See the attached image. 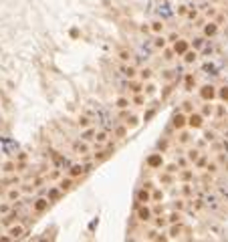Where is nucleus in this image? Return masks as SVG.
Wrapping results in <instances>:
<instances>
[{
  "label": "nucleus",
  "instance_id": "nucleus-1",
  "mask_svg": "<svg viewBox=\"0 0 228 242\" xmlns=\"http://www.w3.org/2000/svg\"><path fill=\"white\" fill-rule=\"evenodd\" d=\"M46 206H48V202L41 198V200H37V204H35V210H37V212H43V210H46Z\"/></svg>",
  "mask_w": 228,
  "mask_h": 242
},
{
  "label": "nucleus",
  "instance_id": "nucleus-2",
  "mask_svg": "<svg viewBox=\"0 0 228 242\" xmlns=\"http://www.w3.org/2000/svg\"><path fill=\"white\" fill-rule=\"evenodd\" d=\"M190 125H192V127H200V125H202L200 115H192V117H190Z\"/></svg>",
  "mask_w": 228,
  "mask_h": 242
},
{
  "label": "nucleus",
  "instance_id": "nucleus-3",
  "mask_svg": "<svg viewBox=\"0 0 228 242\" xmlns=\"http://www.w3.org/2000/svg\"><path fill=\"white\" fill-rule=\"evenodd\" d=\"M149 216H151V212H149L147 208H141V210H139V218H141V220H149Z\"/></svg>",
  "mask_w": 228,
  "mask_h": 242
},
{
  "label": "nucleus",
  "instance_id": "nucleus-4",
  "mask_svg": "<svg viewBox=\"0 0 228 242\" xmlns=\"http://www.w3.org/2000/svg\"><path fill=\"white\" fill-rule=\"evenodd\" d=\"M20 234H22V228H20V226H16V228H10V236H12V238H18Z\"/></svg>",
  "mask_w": 228,
  "mask_h": 242
},
{
  "label": "nucleus",
  "instance_id": "nucleus-5",
  "mask_svg": "<svg viewBox=\"0 0 228 242\" xmlns=\"http://www.w3.org/2000/svg\"><path fill=\"white\" fill-rule=\"evenodd\" d=\"M137 200H139V202H147V200H149V194H147L145 190H141V192L137 194Z\"/></svg>",
  "mask_w": 228,
  "mask_h": 242
},
{
  "label": "nucleus",
  "instance_id": "nucleus-6",
  "mask_svg": "<svg viewBox=\"0 0 228 242\" xmlns=\"http://www.w3.org/2000/svg\"><path fill=\"white\" fill-rule=\"evenodd\" d=\"M14 218H18V214H14V212H12V214H8V216L2 220V224H10V222H14Z\"/></svg>",
  "mask_w": 228,
  "mask_h": 242
},
{
  "label": "nucleus",
  "instance_id": "nucleus-7",
  "mask_svg": "<svg viewBox=\"0 0 228 242\" xmlns=\"http://www.w3.org/2000/svg\"><path fill=\"white\" fill-rule=\"evenodd\" d=\"M212 95H214L212 87H204V91H202V97H206V99H208V97H212Z\"/></svg>",
  "mask_w": 228,
  "mask_h": 242
},
{
  "label": "nucleus",
  "instance_id": "nucleus-8",
  "mask_svg": "<svg viewBox=\"0 0 228 242\" xmlns=\"http://www.w3.org/2000/svg\"><path fill=\"white\" fill-rule=\"evenodd\" d=\"M188 48V44L186 42H176V53H184Z\"/></svg>",
  "mask_w": 228,
  "mask_h": 242
},
{
  "label": "nucleus",
  "instance_id": "nucleus-9",
  "mask_svg": "<svg viewBox=\"0 0 228 242\" xmlns=\"http://www.w3.org/2000/svg\"><path fill=\"white\" fill-rule=\"evenodd\" d=\"M162 163V158L160 156H153V158H149V165H160Z\"/></svg>",
  "mask_w": 228,
  "mask_h": 242
},
{
  "label": "nucleus",
  "instance_id": "nucleus-10",
  "mask_svg": "<svg viewBox=\"0 0 228 242\" xmlns=\"http://www.w3.org/2000/svg\"><path fill=\"white\" fill-rule=\"evenodd\" d=\"M81 171H83V167H81V165H73V167H71V176H79Z\"/></svg>",
  "mask_w": 228,
  "mask_h": 242
},
{
  "label": "nucleus",
  "instance_id": "nucleus-11",
  "mask_svg": "<svg viewBox=\"0 0 228 242\" xmlns=\"http://www.w3.org/2000/svg\"><path fill=\"white\" fill-rule=\"evenodd\" d=\"M174 125H176V127H182V125H184V115H178V117H174Z\"/></svg>",
  "mask_w": 228,
  "mask_h": 242
},
{
  "label": "nucleus",
  "instance_id": "nucleus-12",
  "mask_svg": "<svg viewBox=\"0 0 228 242\" xmlns=\"http://www.w3.org/2000/svg\"><path fill=\"white\" fill-rule=\"evenodd\" d=\"M123 73H125L127 77H133V75H135V69H133V67H125V69H123Z\"/></svg>",
  "mask_w": 228,
  "mask_h": 242
},
{
  "label": "nucleus",
  "instance_id": "nucleus-13",
  "mask_svg": "<svg viewBox=\"0 0 228 242\" xmlns=\"http://www.w3.org/2000/svg\"><path fill=\"white\" fill-rule=\"evenodd\" d=\"M127 105H129V103H127V99H119V101H117V107H119V109H125Z\"/></svg>",
  "mask_w": 228,
  "mask_h": 242
},
{
  "label": "nucleus",
  "instance_id": "nucleus-14",
  "mask_svg": "<svg viewBox=\"0 0 228 242\" xmlns=\"http://www.w3.org/2000/svg\"><path fill=\"white\" fill-rule=\"evenodd\" d=\"M61 188H63V190H69V188H71V180H63V182H61Z\"/></svg>",
  "mask_w": 228,
  "mask_h": 242
},
{
  "label": "nucleus",
  "instance_id": "nucleus-15",
  "mask_svg": "<svg viewBox=\"0 0 228 242\" xmlns=\"http://www.w3.org/2000/svg\"><path fill=\"white\" fill-rule=\"evenodd\" d=\"M18 196H20L18 190H10V192H8V198H10V200H14V198H18Z\"/></svg>",
  "mask_w": 228,
  "mask_h": 242
},
{
  "label": "nucleus",
  "instance_id": "nucleus-16",
  "mask_svg": "<svg viewBox=\"0 0 228 242\" xmlns=\"http://www.w3.org/2000/svg\"><path fill=\"white\" fill-rule=\"evenodd\" d=\"M8 210H10V206H8V204H2V206H0V214H6Z\"/></svg>",
  "mask_w": 228,
  "mask_h": 242
},
{
  "label": "nucleus",
  "instance_id": "nucleus-17",
  "mask_svg": "<svg viewBox=\"0 0 228 242\" xmlns=\"http://www.w3.org/2000/svg\"><path fill=\"white\" fill-rule=\"evenodd\" d=\"M162 26H164L162 22H153V30H155V32H160V30H162Z\"/></svg>",
  "mask_w": 228,
  "mask_h": 242
},
{
  "label": "nucleus",
  "instance_id": "nucleus-18",
  "mask_svg": "<svg viewBox=\"0 0 228 242\" xmlns=\"http://www.w3.org/2000/svg\"><path fill=\"white\" fill-rule=\"evenodd\" d=\"M214 30H216V26H214V24H210V26H206V35H212Z\"/></svg>",
  "mask_w": 228,
  "mask_h": 242
},
{
  "label": "nucleus",
  "instance_id": "nucleus-19",
  "mask_svg": "<svg viewBox=\"0 0 228 242\" xmlns=\"http://www.w3.org/2000/svg\"><path fill=\"white\" fill-rule=\"evenodd\" d=\"M194 59H196V55H194V53H188V55H186V61H188V63H190V61H194Z\"/></svg>",
  "mask_w": 228,
  "mask_h": 242
},
{
  "label": "nucleus",
  "instance_id": "nucleus-20",
  "mask_svg": "<svg viewBox=\"0 0 228 242\" xmlns=\"http://www.w3.org/2000/svg\"><path fill=\"white\" fill-rule=\"evenodd\" d=\"M12 169H14L12 163H6V165H4V171H12Z\"/></svg>",
  "mask_w": 228,
  "mask_h": 242
},
{
  "label": "nucleus",
  "instance_id": "nucleus-21",
  "mask_svg": "<svg viewBox=\"0 0 228 242\" xmlns=\"http://www.w3.org/2000/svg\"><path fill=\"white\" fill-rule=\"evenodd\" d=\"M155 44H158V46H164V44H166V40H164V39H158V40H155Z\"/></svg>",
  "mask_w": 228,
  "mask_h": 242
},
{
  "label": "nucleus",
  "instance_id": "nucleus-22",
  "mask_svg": "<svg viewBox=\"0 0 228 242\" xmlns=\"http://www.w3.org/2000/svg\"><path fill=\"white\" fill-rule=\"evenodd\" d=\"M119 57H121V59H123V61H127V59H129V55H127V53H125V50H123V53H121V55H119Z\"/></svg>",
  "mask_w": 228,
  "mask_h": 242
},
{
  "label": "nucleus",
  "instance_id": "nucleus-23",
  "mask_svg": "<svg viewBox=\"0 0 228 242\" xmlns=\"http://www.w3.org/2000/svg\"><path fill=\"white\" fill-rule=\"evenodd\" d=\"M50 198H59V192L57 190H50Z\"/></svg>",
  "mask_w": 228,
  "mask_h": 242
}]
</instances>
